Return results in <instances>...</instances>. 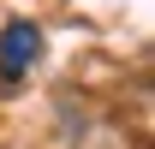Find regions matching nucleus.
Segmentation results:
<instances>
[{
	"mask_svg": "<svg viewBox=\"0 0 155 149\" xmlns=\"http://www.w3.org/2000/svg\"><path fill=\"white\" fill-rule=\"evenodd\" d=\"M36 54H42V36H36V24H6L0 30V78H24L30 66H36Z\"/></svg>",
	"mask_w": 155,
	"mask_h": 149,
	"instance_id": "f257e3e1",
	"label": "nucleus"
}]
</instances>
